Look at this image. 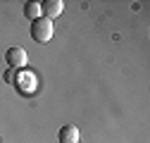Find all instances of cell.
I'll use <instances>...</instances> for the list:
<instances>
[{
    "label": "cell",
    "mask_w": 150,
    "mask_h": 143,
    "mask_svg": "<svg viewBox=\"0 0 150 143\" xmlns=\"http://www.w3.org/2000/svg\"><path fill=\"white\" fill-rule=\"evenodd\" d=\"M41 3H26L24 5V17L26 19H31V22H36V19H41Z\"/></svg>",
    "instance_id": "5"
},
{
    "label": "cell",
    "mask_w": 150,
    "mask_h": 143,
    "mask_svg": "<svg viewBox=\"0 0 150 143\" xmlns=\"http://www.w3.org/2000/svg\"><path fill=\"white\" fill-rule=\"evenodd\" d=\"M64 10V3L62 0H45V3H41V12L45 14V19H55V17H60Z\"/></svg>",
    "instance_id": "3"
},
{
    "label": "cell",
    "mask_w": 150,
    "mask_h": 143,
    "mask_svg": "<svg viewBox=\"0 0 150 143\" xmlns=\"http://www.w3.org/2000/svg\"><path fill=\"white\" fill-rule=\"evenodd\" d=\"M57 143H81L79 138H81V134H79V129L74 127V124H64V127H60V134H57Z\"/></svg>",
    "instance_id": "4"
},
{
    "label": "cell",
    "mask_w": 150,
    "mask_h": 143,
    "mask_svg": "<svg viewBox=\"0 0 150 143\" xmlns=\"http://www.w3.org/2000/svg\"><path fill=\"white\" fill-rule=\"evenodd\" d=\"M52 31H55V26H52L50 19H45V17L31 22V38H33L36 43H48V41L52 38Z\"/></svg>",
    "instance_id": "1"
},
{
    "label": "cell",
    "mask_w": 150,
    "mask_h": 143,
    "mask_svg": "<svg viewBox=\"0 0 150 143\" xmlns=\"http://www.w3.org/2000/svg\"><path fill=\"white\" fill-rule=\"evenodd\" d=\"M5 62H7L12 69H24L26 62H29V55H26L24 48H10V50L5 52Z\"/></svg>",
    "instance_id": "2"
},
{
    "label": "cell",
    "mask_w": 150,
    "mask_h": 143,
    "mask_svg": "<svg viewBox=\"0 0 150 143\" xmlns=\"http://www.w3.org/2000/svg\"><path fill=\"white\" fill-rule=\"evenodd\" d=\"M17 74H19V69H12V67H10V69L5 72V81H7V84H14Z\"/></svg>",
    "instance_id": "6"
}]
</instances>
